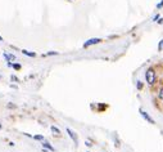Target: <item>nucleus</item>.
Here are the masks:
<instances>
[{"label":"nucleus","instance_id":"f257e3e1","mask_svg":"<svg viewBox=\"0 0 163 152\" xmlns=\"http://www.w3.org/2000/svg\"><path fill=\"white\" fill-rule=\"evenodd\" d=\"M157 80H158L157 71L153 67H149L145 71V81H146V84H148L149 87H154L156 83H157Z\"/></svg>","mask_w":163,"mask_h":152},{"label":"nucleus","instance_id":"f03ea898","mask_svg":"<svg viewBox=\"0 0 163 152\" xmlns=\"http://www.w3.org/2000/svg\"><path fill=\"white\" fill-rule=\"evenodd\" d=\"M139 112H140L141 117L144 119L145 121H148L149 124H152V125H153V124H156V121H154V119H153L152 116H150V115H149V114H148V112H146V111H144V110H141V108H140V110H139Z\"/></svg>","mask_w":163,"mask_h":152},{"label":"nucleus","instance_id":"7ed1b4c3","mask_svg":"<svg viewBox=\"0 0 163 152\" xmlns=\"http://www.w3.org/2000/svg\"><path fill=\"white\" fill-rule=\"evenodd\" d=\"M99 43H102V39H99V37H92V39H89L87 41H85L84 48H89V46L95 45V44H99Z\"/></svg>","mask_w":163,"mask_h":152},{"label":"nucleus","instance_id":"20e7f679","mask_svg":"<svg viewBox=\"0 0 163 152\" xmlns=\"http://www.w3.org/2000/svg\"><path fill=\"white\" fill-rule=\"evenodd\" d=\"M67 133L69 134V137L72 138V141L75 142V145H79V139H77V135H76V133H73V131L69 129V128H67Z\"/></svg>","mask_w":163,"mask_h":152},{"label":"nucleus","instance_id":"39448f33","mask_svg":"<svg viewBox=\"0 0 163 152\" xmlns=\"http://www.w3.org/2000/svg\"><path fill=\"white\" fill-rule=\"evenodd\" d=\"M4 58H5L7 61H9V62H12V61H15V59H17L14 54H9V53H4Z\"/></svg>","mask_w":163,"mask_h":152},{"label":"nucleus","instance_id":"423d86ee","mask_svg":"<svg viewBox=\"0 0 163 152\" xmlns=\"http://www.w3.org/2000/svg\"><path fill=\"white\" fill-rule=\"evenodd\" d=\"M42 148H44V150H49V151H52V152H54V151H55V150H54V147H52V146H50V143H48V142H42Z\"/></svg>","mask_w":163,"mask_h":152},{"label":"nucleus","instance_id":"0eeeda50","mask_svg":"<svg viewBox=\"0 0 163 152\" xmlns=\"http://www.w3.org/2000/svg\"><path fill=\"white\" fill-rule=\"evenodd\" d=\"M22 53H23V54H26L27 57H36V53H33V52H28V50H26V49H23V50H22Z\"/></svg>","mask_w":163,"mask_h":152},{"label":"nucleus","instance_id":"6e6552de","mask_svg":"<svg viewBox=\"0 0 163 152\" xmlns=\"http://www.w3.org/2000/svg\"><path fill=\"white\" fill-rule=\"evenodd\" d=\"M158 99L163 102V87H161L159 89H158Z\"/></svg>","mask_w":163,"mask_h":152},{"label":"nucleus","instance_id":"1a4fd4ad","mask_svg":"<svg viewBox=\"0 0 163 152\" xmlns=\"http://www.w3.org/2000/svg\"><path fill=\"white\" fill-rule=\"evenodd\" d=\"M136 88H138V90H141V89L144 88V84H143V81H140V80L136 81Z\"/></svg>","mask_w":163,"mask_h":152},{"label":"nucleus","instance_id":"9d476101","mask_svg":"<svg viewBox=\"0 0 163 152\" xmlns=\"http://www.w3.org/2000/svg\"><path fill=\"white\" fill-rule=\"evenodd\" d=\"M50 129H52V131H53V133H55V134H60V130L59 129H58V128L57 126H52V128H50Z\"/></svg>","mask_w":163,"mask_h":152},{"label":"nucleus","instance_id":"9b49d317","mask_svg":"<svg viewBox=\"0 0 163 152\" xmlns=\"http://www.w3.org/2000/svg\"><path fill=\"white\" fill-rule=\"evenodd\" d=\"M33 139H36V141H41V142H44V141H45V138L42 137V135H35Z\"/></svg>","mask_w":163,"mask_h":152},{"label":"nucleus","instance_id":"f8f14e48","mask_svg":"<svg viewBox=\"0 0 163 152\" xmlns=\"http://www.w3.org/2000/svg\"><path fill=\"white\" fill-rule=\"evenodd\" d=\"M159 18H161V15H159V14H158V13H157V14H154V15H153L152 21H153V22H157V21H158V19H159Z\"/></svg>","mask_w":163,"mask_h":152},{"label":"nucleus","instance_id":"ddd939ff","mask_svg":"<svg viewBox=\"0 0 163 152\" xmlns=\"http://www.w3.org/2000/svg\"><path fill=\"white\" fill-rule=\"evenodd\" d=\"M9 66H12L14 70H21V65H17V63H14V65H12V63H9Z\"/></svg>","mask_w":163,"mask_h":152},{"label":"nucleus","instance_id":"4468645a","mask_svg":"<svg viewBox=\"0 0 163 152\" xmlns=\"http://www.w3.org/2000/svg\"><path fill=\"white\" fill-rule=\"evenodd\" d=\"M162 8H163V0H161V1L157 4V9H158V10L162 9Z\"/></svg>","mask_w":163,"mask_h":152},{"label":"nucleus","instance_id":"2eb2a0df","mask_svg":"<svg viewBox=\"0 0 163 152\" xmlns=\"http://www.w3.org/2000/svg\"><path fill=\"white\" fill-rule=\"evenodd\" d=\"M158 50H159V52H162V50H163V44H162V41H159V44H158Z\"/></svg>","mask_w":163,"mask_h":152},{"label":"nucleus","instance_id":"dca6fc26","mask_svg":"<svg viewBox=\"0 0 163 152\" xmlns=\"http://www.w3.org/2000/svg\"><path fill=\"white\" fill-rule=\"evenodd\" d=\"M157 23H158V25H163V18L161 17L159 19H158V21H157Z\"/></svg>","mask_w":163,"mask_h":152},{"label":"nucleus","instance_id":"f3484780","mask_svg":"<svg viewBox=\"0 0 163 152\" xmlns=\"http://www.w3.org/2000/svg\"><path fill=\"white\" fill-rule=\"evenodd\" d=\"M52 54H58V53H57V52H49L48 56H52Z\"/></svg>","mask_w":163,"mask_h":152},{"label":"nucleus","instance_id":"a211bd4d","mask_svg":"<svg viewBox=\"0 0 163 152\" xmlns=\"http://www.w3.org/2000/svg\"><path fill=\"white\" fill-rule=\"evenodd\" d=\"M86 146H87V147H91L92 145H91V143H90V142H86Z\"/></svg>","mask_w":163,"mask_h":152},{"label":"nucleus","instance_id":"6ab92c4d","mask_svg":"<svg viewBox=\"0 0 163 152\" xmlns=\"http://www.w3.org/2000/svg\"><path fill=\"white\" fill-rule=\"evenodd\" d=\"M0 40H3V37H1V36H0Z\"/></svg>","mask_w":163,"mask_h":152},{"label":"nucleus","instance_id":"aec40b11","mask_svg":"<svg viewBox=\"0 0 163 152\" xmlns=\"http://www.w3.org/2000/svg\"><path fill=\"white\" fill-rule=\"evenodd\" d=\"M0 129H1V124H0Z\"/></svg>","mask_w":163,"mask_h":152},{"label":"nucleus","instance_id":"412c9836","mask_svg":"<svg viewBox=\"0 0 163 152\" xmlns=\"http://www.w3.org/2000/svg\"><path fill=\"white\" fill-rule=\"evenodd\" d=\"M161 41H162V44H163V39H162V40H161Z\"/></svg>","mask_w":163,"mask_h":152}]
</instances>
